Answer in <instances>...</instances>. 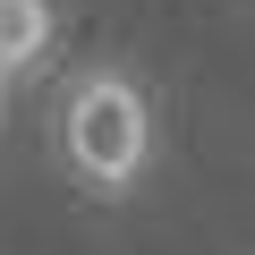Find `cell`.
I'll list each match as a JSON object with an SVG mask.
<instances>
[{"mask_svg":"<svg viewBox=\"0 0 255 255\" xmlns=\"http://www.w3.org/2000/svg\"><path fill=\"white\" fill-rule=\"evenodd\" d=\"M51 145H60V170L119 204V196H136L153 179V153H162V119H153V94L136 68H119V60H94L60 85V111H51Z\"/></svg>","mask_w":255,"mask_h":255,"instance_id":"6da1fadb","label":"cell"},{"mask_svg":"<svg viewBox=\"0 0 255 255\" xmlns=\"http://www.w3.org/2000/svg\"><path fill=\"white\" fill-rule=\"evenodd\" d=\"M51 0H0V85L9 77H26L43 51H51Z\"/></svg>","mask_w":255,"mask_h":255,"instance_id":"7a4b0ae2","label":"cell"},{"mask_svg":"<svg viewBox=\"0 0 255 255\" xmlns=\"http://www.w3.org/2000/svg\"><path fill=\"white\" fill-rule=\"evenodd\" d=\"M0 119H9V85H0Z\"/></svg>","mask_w":255,"mask_h":255,"instance_id":"3957f363","label":"cell"}]
</instances>
